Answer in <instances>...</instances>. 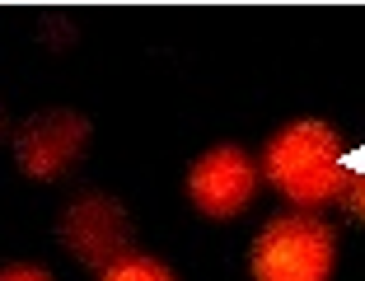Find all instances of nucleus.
I'll return each mask as SVG.
<instances>
[{"label": "nucleus", "instance_id": "f257e3e1", "mask_svg": "<svg viewBox=\"0 0 365 281\" xmlns=\"http://www.w3.org/2000/svg\"><path fill=\"white\" fill-rule=\"evenodd\" d=\"M351 160L346 145L328 122L300 118L286 122L262 150V178L277 188L281 197H290L295 206H328L342 202L346 183H351Z\"/></svg>", "mask_w": 365, "mask_h": 281}, {"label": "nucleus", "instance_id": "f03ea898", "mask_svg": "<svg viewBox=\"0 0 365 281\" xmlns=\"http://www.w3.org/2000/svg\"><path fill=\"white\" fill-rule=\"evenodd\" d=\"M337 267V230L323 220L290 211L262 225L248 253L253 281H333Z\"/></svg>", "mask_w": 365, "mask_h": 281}, {"label": "nucleus", "instance_id": "7ed1b4c3", "mask_svg": "<svg viewBox=\"0 0 365 281\" xmlns=\"http://www.w3.org/2000/svg\"><path fill=\"white\" fill-rule=\"evenodd\" d=\"M89 145V122L80 113L66 108H47L38 118H29L14 136V160L29 178L38 183H52V178H66V173L80 164Z\"/></svg>", "mask_w": 365, "mask_h": 281}, {"label": "nucleus", "instance_id": "20e7f679", "mask_svg": "<svg viewBox=\"0 0 365 281\" xmlns=\"http://www.w3.org/2000/svg\"><path fill=\"white\" fill-rule=\"evenodd\" d=\"M258 178H262V169L253 164L248 150H239V145H215V150H206L202 160L192 164V173H187V197H192V206L202 216L230 220L258 197Z\"/></svg>", "mask_w": 365, "mask_h": 281}, {"label": "nucleus", "instance_id": "39448f33", "mask_svg": "<svg viewBox=\"0 0 365 281\" xmlns=\"http://www.w3.org/2000/svg\"><path fill=\"white\" fill-rule=\"evenodd\" d=\"M127 239H131V220L113 197L103 193H85L80 202L66 206L61 216V244L76 253L85 267L108 272L113 262L127 258Z\"/></svg>", "mask_w": 365, "mask_h": 281}, {"label": "nucleus", "instance_id": "423d86ee", "mask_svg": "<svg viewBox=\"0 0 365 281\" xmlns=\"http://www.w3.org/2000/svg\"><path fill=\"white\" fill-rule=\"evenodd\" d=\"M103 281H178L160 258H145V253H127L122 262L103 272Z\"/></svg>", "mask_w": 365, "mask_h": 281}, {"label": "nucleus", "instance_id": "0eeeda50", "mask_svg": "<svg viewBox=\"0 0 365 281\" xmlns=\"http://www.w3.org/2000/svg\"><path fill=\"white\" fill-rule=\"evenodd\" d=\"M342 202H346V211H351L356 220H365V169L351 173V183H346V197H342Z\"/></svg>", "mask_w": 365, "mask_h": 281}, {"label": "nucleus", "instance_id": "6e6552de", "mask_svg": "<svg viewBox=\"0 0 365 281\" xmlns=\"http://www.w3.org/2000/svg\"><path fill=\"white\" fill-rule=\"evenodd\" d=\"M0 281H52L43 267H33V262H14V267L0 272Z\"/></svg>", "mask_w": 365, "mask_h": 281}]
</instances>
